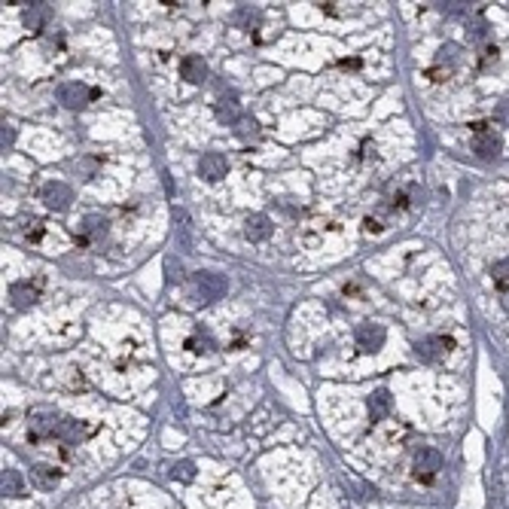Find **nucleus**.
<instances>
[{"instance_id":"nucleus-1","label":"nucleus","mask_w":509,"mask_h":509,"mask_svg":"<svg viewBox=\"0 0 509 509\" xmlns=\"http://www.w3.org/2000/svg\"><path fill=\"white\" fill-rule=\"evenodd\" d=\"M226 293V281L220 278V274H211V272H198L192 274L189 281V296L196 305H211L217 302V299H223Z\"/></svg>"},{"instance_id":"nucleus-7","label":"nucleus","mask_w":509,"mask_h":509,"mask_svg":"<svg viewBox=\"0 0 509 509\" xmlns=\"http://www.w3.org/2000/svg\"><path fill=\"white\" fill-rule=\"evenodd\" d=\"M40 198H43V205L49 207V211H64V207H70V201H74V192H70L68 183L49 180L43 189H40Z\"/></svg>"},{"instance_id":"nucleus-21","label":"nucleus","mask_w":509,"mask_h":509,"mask_svg":"<svg viewBox=\"0 0 509 509\" xmlns=\"http://www.w3.org/2000/svg\"><path fill=\"white\" fill-rule=\"evenodd\" d=\"M187 348H189L192 354H214L217 345L211 342V336H207V333H196V336L187 338Z\"/></svg>"},{"instance_id":"nucleus-26","label":"nucleus","mask_w":509,"mask_h":509,"mask_svg":"<svg viewBox=\"0 0 509 509\" xmlns=\"http://www.w3.org/2000/svg\"><path fill=\"white\" fill-rule=\"evenodd\" d=\"M491 64H497V46H485V52H482L479 68L482 70H491Z\"/></svg>"},{"instance_id":"nucleus-14","label":"nucleus","mask_w":509,"mask_h":509,"mask_svg":"<svg viewBox=\"0 0 509 509\" xmlns=\"http://www.w3.org/2000/svg\"><path fill=\"white\" fill-rule=\"evenodd\" d=\"M31 482H34L40 491H52L55 485L61 482V470L58 467H49V464H37L34 470H31Z\"/></svg>"},{"instance_id":"nucleus-15","label":"nucleus","mask_w":509,"mask_h":509,"mask_svg":"<svg viewBox=\"0 0 509 509\" xmlns=\"http://www.w3.org/2000/svg\"><path fill=\"white\" fill-rule=\"evenodd\" d=\"M244 235L250 241H265L272 235V220L265 214H250L244 220Z\"/></svg>"},{"instance_id":"nucleus-25","label":"nucleus","mask_w":509,"mask_h":509,"mask_svg":"<svg viewBox=\"0 0 509 509\" xmlns=\"http://www.w3.org/2000/svg\"><path fill=\"white\" fill-rule=\"evenodd\" d=\"M25 238H28V241H34V244H37V241L43 238V223H40V220L25 223Z\"/></svg>"},{"instance_id":"nucleus-13","label":"nucleus","mask_w":509,"mask_h":509,"mask_svg":"<svg viewBox=\"0 0 509 509\" xmlns=\"http://www.w3.org/2000/svg\"><path fill=\"white\" fill-rule=\"evenodd\" d=\"M180 77L187 79V83H192V86L205 83V79H207V64H205V58H201V55H187V58L180 61Z\"/></svg>"},{"instance_id":"nucleus-16","label":"nucleus","mask_w":509,"mask_h":509,"mask_svg":"<svg viewBox=\"0 0 509 509\" xmlns=\"http://www.w3.org/2000/svg\"><path fill=\"white\" fill-rule=\"evenodd\" d=\"M387 412H391V393H387V391H375L373 400H369V421H373V424L384 421Z\"/></svg>"},{"instance_id":"nucleus-18","label":"nucleus","mask_w":509,"mask_h":509,"mask_svg":"<svg viewBox=\"0 0 509 509\" xmlns=\"http://www.w3.org/2000/svg\"><path fill=\"white\" fill-rule=\"evenodd\" d=\"M235 134L241 137V141H250V143H256L260 141V125H256V119H250V116H241L238 123H235Z\"/></svg>"},{"instance_id":"nucleus-19","label":"nucleus","mask_w":509,"mask_h":509,"mask_svg":"<svg viewBox=\"0 0 509 509\" xmlns=\"http://www.w3.org/2000/svg\"><path fill=\"white\" fill-rule=\"evenodd\" d=\"M3 494L6 497H22L25 494V482H22L19 470H3Z\"/></svg>"},{"instance_id":"nucleus-2","label":"nucleus","mask_w":509,"mask_h":509,"mask_svg":"<svg viewBox=\"0 0 509 509\" xmlns=\"http://www.w3.org/2000/svg\"><path fill=\"white\" fill-rule=\"evenodd\" d=\"M64 418L55 412H34L28 424V439L31 442H46V439H58Z\"/></svg>"},{"instance_id":"nucleus-5","label":"nucleus","mask_w":509,"mask_h":509,"mask_svg":"<svg viewBox=\"0 0 509 509\" xmlns=\"http://www.w3.org/2000/svg\"><path fill=\"white\" fill-rule=\"evenodd\" d=\"M58 98H61L64 107H70V110H83L86 104H92L95 98H98V88H88L86 83H68V86H61Z\"/></svg>"},{"instance_id":"nucleus-8","label":"nucleus","mask_w":509,"mask_h":509,"mask_svg":"<svg viewBox=\"0 0 509 509\" xmlns=\"http://www.w3.org/2000/svg\"><path fill=\"white\" fill-rule=\"evenodd\" d=\"M439 470H442V455L436 448H421L415 455V479L418 482H430Z\"/></svg>"},{"instance_id":"nucleus-22","label":"nucleus","mask_w":509,"mask_h":509,"mask_svg":"<svg viewBox=\"0 0 509 509\" xmlns=\"http://www.w3.org/2000/svg\"><path fill=\"white\" fill-rule=\"evenodd\" d=\"M241 116H244V113L238 110V104L232 101V98H229V101H220V104H217V119H223V123H232V125H235Z\"/></svg>"},{"instance_id":"nucleus-23","label":"nucleus","mask_w":509,"mask_h":509,"mask_svg":"<svg viewBox=\"0 0 509 509\" xmlns=\"http://www.w3.org/2000/svg\"><path fill=\"white\" fill-rule=\"evenodd\" d=\"M491 278H494L497 290H509V256H506V260H500L494 269H491Z\"/></svg>"},{"instance_id":"nucleus-27","label":"nucleus","mask_w":509,"mask_h":509,"mask_svg":"<svg viewBox=\"0 0 509 509\" xmlns=\"http://www.w3.org/2000/svg\"><path fill=\"white\" fill-rule=\"evenodd\" d=\"M494 123H497V125H503V128H509V101L497 104V110H494Z\"/></svg>"},{"instance_id":"nucleus-17","label":"nucleus","mask_w":509,"mask_h":509,"mask_svg":"<svg viewBox=\"0 0 509 509\" xmlns=\"http://www.w3.org/2000/svg\"><path fill=\"white\" fill-rule=\"evenodd\" d=\"M92 433V427H86V424H79V421H74V418H64V424H61V433H58V439L61 442H79L83 436H88Z\"/></svg>"},{"instance_id":"nucleus-30","label":"nucleus","mask_w":509,"mask_h":509,"mask_svg":"<svg viewBox=\"0 0 509 509\" xmlns=\"http://www.w3.org/2000/svg\"><path fill=\"white\" fill-rule=\"evenodd\" d=\"M485 34H488V25H485V22L479 19V22L473 25V40H485Z\"/></svg>"},{"instance_id":"nucleus-24","label":"nucleus","mask_w":509,"mask_h":509,"mask_svg":"<svg viewBox=\"0 0 509 509\" xmlns=\"http://www.w3.org/2000/svg\"><path fill=\"white\" fill-rule=\"evenodd\" d=\"M171 476H174V479H180V482H192V479H196V467H192L189 460H180V464L171 470Z\"/></svg>"},{"instance_id":"nucleus-20","label":"nucleus","mask_w":509,"mask_h":509,"mask_svg":"<svg viewBox=\"0 0 509 509\" xmlns=\"http://www.w3.org/2000/svg\"><path fill=\"white\" fill-rule=\"evenodd\" d=\"M43 22H46L43 3H31V10H25V28L34 31V34H40V31H43Z\"/></svg>"},{"instance_id":"nucleus-28","label":"nucleus","mask_w":509,"mask_h":509,"mask_svg":"<svg viewBox=\"0 0 509 509\" xmlns=\"http://www.w3.org/2000/svg\"><path fill=\"white\" fill-rule=\"evenodd\" d=\"M256 19H260V15H256L253 10H247V6H244V10H238V22H241V25H244L247 31H250V25H253Z\"/></svg>"},{"instance_id":"nucleus-9","label":"nucleus","mask_w":509,"mask_h":509,"mask_svg":"<svg viewBox=\"0 0 509 509\" xmlns=\"http://www.w3.org/2000/svg\"><path fill=\"white\" fill-rule=\"evenodd\" d=\"M384 327L382 323H360L357 333H354V338H357V348L366 351V354H375L378 348L384 345Z\"/></svg>"},{"instance_id":"nucleus-6","label":"nucleus","mask_w":509,"mask_h":509,"mask_svg":"<svg viewBox=\"0 0 509 509\" xmlns=\"http://www.w3.org/2000/svg\"><path fill=\"white\" fill-rule=\"evenodd\" d=\"M451 348H455V338L448 336H433V338H424V342H418V357L424 363H439L446 360Z\"/></svg>"},{"instance_id":"nucleus-12","label":"nucleus","mask_w":509,"mask_h":509,"mask_svg":"<svg viewBox=\"0 0 509 509\" xmlns=\"http://www.w3.org/2000/svg\"><path fill=\"white\" fill-rule=\"evenodd\" d=\"M107 235V220L104 217H86L83 223H79V232L74 235V241L79 247H86V244H92V241H98V238H104Z\"/></svg>"},{"instance_id":"nucleus-11","label":"nucleus","mask_w":509,"mask_h":509,"mask_svg":"<svg viewBox=\"0 0 509 509\" xmlns=\"http://www.w3.org/2000/svg\"><path fill=\"white\" fill-rule=\"evenodd\" d=\"M226 171H229V162H226V156H220V152H205L198 162V174L205 177L207 183L223 180Z\"/></svg>"},{"instance_id":"nucleus-4","label":"nucleus","mask_w":509,"mask_h":509,"mask_svg":"<svg viewBox=\"0 0 509 509\" xmlns=\"http://www.w3.org/2000/svg\"><path fill=\"white\" fill-rule=\"evenodd\" d=\"M470 128H473V150L479 152L482 159H497L500 150H503L500 134L491 125H485V123H473Z\"/></svg>"},{"instance_id":"nucleus-3","label":"nucleus","mask_w":509,"mask_h":509,"mask_svg":"<svg viewBox=\"0 0 509 509\" xmlns=\"http://www.w3.org/2000/svg\"><path fill=\"white\" fill-rule=\"evenodd\" d=\"M457 64H460V46L457 43H446V46H439V52H436L430 70H427V77H430L433 83H442V79H448L451 74H455Z\"/></svg>"},{"instance_id":"nucleus-32","label":"nucleus","mask_w":509,"mask_h":509,"mask_svg":"<svg viewBox=\"0 0 509 509\" xmlns=\"http://www.w3.org/2000/svg\"><path fill=\"white\" fill-rule=\"evenodd\" d=\"M323 13H329V15H336V3H318Z\"/></svg>"},{"instance_id":"nucleus-31","label":"nucleus","mask_w":509,"mask_h":509,"mask_svg":"<svg viewBox=\"0 0 509 509\" xmlns=\"http://www.w3.org/2000/svg\"><path fill=\"white\" fill-rule=\"evenodd\" d=\"M13 137H15V132H13L10 125H3V150L10 147V143H13Z\"/></svg>"},{"instance_id":"nucleus-29","label":"nucleus","mask_w":509,"mask_h":509,"mask_svg":"<svg viewBox=\"0 0 509 509\" xmlns=\"http://www.w3.org/2000/svg\"><path fill=\"white\" fill-rule=\"evenodd\" d=\"M384 226H382V220H375V217H366V220H363V232H366V235H373V232H382Z\"/></svg>"},{"instance_id":"nucleus-10","label":"nucleus","mask_w":509,"mask_h":509,"mask_svg":"<svg viewBox=\"0 0 509 509\" xmlns=\"http://www.w3.org/2000/svg\"><path fill=\"white\" fill-rule=\"evenodd\" d=\"M40 287H43V281H15L10 287V299L15 308H28V305H34L40 299Z\"/></svg>"}]
</instances>
